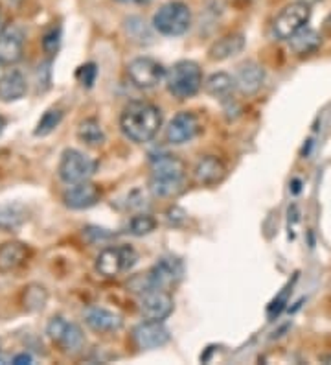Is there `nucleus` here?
Returning a JSON list of instances; mask_svg holds the SVG:
<instances>
[{"label": "nucleus", "instance_id": "28", "mask_svg": "<svg viewBox=\"0 0 331 365\" xmlns=\"http://www.w3.org/2000/svg\"><path fill=\"white\" fill-rule=\"evenodd\" d=\"M46 303V292H44L43 286H28L26 292H24V307L28 310H41Z\"/></svg>", "mask_w": 331, "mask_h": 365}, {"label": "nucleus", "instance_id": "34", "mask_svg": "<svg viewBox=\"0 0 331 365\" xmlns=\"http://www.w3.org/2000/svg\"><path fill=\"white\" fill-rule=\"evenodd\" d=\"M14 364H31V356L30 354H26V352H22V354H19V356L14 358Z\"/></svg>", "mask_w": 331, "mask_h": 365}, {"label": "nucleus", "instance_id": "32", "mask_svg": "<svg viewBox=\"0 0 331 365\" xmlns=\"http://www.w3.org/2000/svg\"><path fill=\"white\" fill-rule=\"evenodd\" d=\"M83 238L88 242V244L103 245V244H109V242L115 238V235L107 231V229H102V227H85L83 229Z\"/></svg>", "mask_w": 331, "mask_h": 365}, {"label": "nucleus", "instance_id": "29", "mask_svg": "<svg viewBox=\"0 0 331 365\" xmlns=\"http://www.w3.org/2000/svg\"><path fill=\"white\" fill-rule=\"evenodd\" d=\"M125 30H127V36L131 39L138 41V43H144V41L151 39L149 30H147L146 23L140 17H129L125 21Z\"/></svg>", "mask_w": 331, "mask_h": 365}, {"label": "nucleus", "instance_id": "1", "mask_svg": "<svg viewBox=\"0 0 331 365\" xmlns=\"http://www.w3.org/2000/svg\"><path fill=\"white\" fill-rule=\"evenodd\" d=\"M162 125V113L149 102H131L120 116V128L132 143H149Z\"/></svg>", "mask_w": 331, "mask_h": 365}, {"label": "nucleus", "instance_id": "3", "mask_svg": "<svg viewBox=\"0 0 331 365\" xmlns=\"http://www.w3.org/2000/svg\"><path fill=\"white\" fill-rule=\"evenodd\" d=\"M182 273H184V266L181 260L175 257H160L146 275L135 277L129 282V288L140 295L153 292V289H166L168 286L181 281Z\"/></svg>", "mask_w": 331, "mask_h": 365}, {"label": "nucleus", "instance_id": "41", "mask_svg": "<svg viewBox=\"0 0 331 365\" xmlns=\"http://www.w3.org/2000/svg\"><path fill=\"white\" fill-rule=\"evenodd\" d=\"M0 65H2V63H0Z\"/></svg>", "mask_w": 331, "mask_h": 365}, {"label": "nucleus", "instance_id": "17", "mask_svg": "<svg viewBox=\"0 0 331 365\" xmlns=\"http://www.w3.org/2000/svg\"><path fill=\"white\" fill-rule=\"evenodd\" d=\"M265 81V71L261 65L254 61L243 63L241 67L238 68V74H236V87L239 89L241 94H256L261 89V85Z\"/></svg>", "mask_w": 331, "mask_h": 365}, {"label": "nucleus", "instance_id": "33", "mask_svg": "<svg viewBox=\"0 0 331 365\" xmlns=\"http://www.w3.org/2000/svg\"><path fill=\"white\" fill-rule=\"evenodd\" d=\"M96 76H98V68L94 63H87V65L80 67V71H78V80H80L81 85L87 87V89L93 87L94 81H96Z\"/></svg>", "mask_w": 331, "mask_h": 365}, {"label": "nucleus", "instance_id": "26", "mask_svg": "<svg viewBox=\"0 0 331 365\" xmlns=\"http://www.w3.org/2000/svg\"><path fill=\"white\" fill-rule=\"evenodd\" d=\"M63 120V111L61 109H48V111L44 113L41 116V120L37 122V128H36V137H46V135L52 133Z\"/></svg>", "mask_w": 331, "mask_h": 365}, {"label": "nucleus", "instance_id": "31", "mask_svg": "<svg viewBox=\"0 0 331 365\" xmlns=\"http://www.w3.org/2000/svg\"><path fill=\"white\" fill-rule=\"evenodd\" d=\"M59 45H61V26L53 24V26H50L48 30L44 31L43 48H44V52L50 53V56H53V53L59 50Z\"/></svg>", "mask_w": 331, "mask_h": 365}, {"label": "nucleus", "instance_id": "22", "mask_svg": "<svg viewBox=\"0 0 331 365\" xmlns=\"http://www.w3.org/2000/svg\"><path fill=\"white\" fill-rule=\"evenodd\" d=\"M28 220L26 205L19 201H8L0 205V229L2 231H15L21 225H24Z\"/></svg>", "mask_w": 331, "mask_h": 365}, {"label": "nucleus", "instance_id": "38", "mask_svg": "<svg viewBox=\"0 0 331 365\" xmlns=\"http://www.w3.org/2000/svg\"><path fill=\"white\" fill-rule=\"evenodd\" d=\"M4 30V28H2V15H0V31Z\"/></svg>", "mask_w": 331, "mask_h": 365}, {"label": "nucleus", "instance_id": "24", "mask_svg": "<svg viewBox=\"0 0 331 365\" xmlns=\"http://www.w3.org/2000/svg\"><path fill=\"white\" fill-rule=\"evenodd\" d=\"M289 46L295 53L298 56H304V53H311L320 46V36L317 31L311 30V28H302L298 34L289 39Z\"/></svg>", "mask_w": 331, "mask_h": 365}, {"label": "nucleus", "instance_id": "2", "mask_svg": "<svg viewBox=\"0 0 331 365\" xmlns=\"http://www.w3.org/2000/svg\"><path fill=\"white\" fill-rule=\"evenodd\" d=\"M186 187V165L179 157L162 153L151 159L149 192L157 197H173Z\"/></svg>", "mask_w": 331, "mask_h": 365}, {"label": "nucleus", "instance_id": "27", "mask_svg": "<svg viewBox=\"0 0 331 365\" xmlns=\"http://www.w3.org/2000/svg\"><path fill=\"white\" fill-rule=\"evenodd\" d=\"M154 227H157V220L153 216H149V214H137L129 222L127 231L132 236H146L149 232H153Z\"/></svg>", "mask_w": 331, "mask_h": 365}, {"label": "nucleus", "instance_id": "25", "mask_svg": "<svg viewBox=\"0 0 331 365\" xmlns=\"http://www.w3.org/2000/svg\"><path fill=\"white\" fill-rule=\"evenodd\" d=\"M78 137H80L81 143L93 148L102 146L105 143V131L96 118H87V120L81 122L80 128H78Z\"/></svg>", "mask_w": 331, "mask_h": 365}, {"label": "nucleus", "instance_id": "36", "mask_svg": "<svg viewBox=\"0 0 331 365\" xmlns=\"http://www.w3.org/2000/svg\"><path fill=\"white\" fill-rule=\"evenodd\" d=\"M320 361H322V364L331 365V354H327V356H322V358H320Z\"/></svg>", "mask_w": 331, "mask_h": 365}, {"label": "nucleus", "instance_id": "7", "mask_svg": "<svg viewBox=\"0 0 331 365\" xmlns=\"http://www.w3.org/2000/svg\"><path fill=\"white\" fill-rule=\"evenodd\" d=\"M98 163L80 150H65L59 160V178L66 185L88 181L96 174Z\"/></svg>", "mask_w": 331, "mask_h": 365}, {"label": "nucleus", "instance_id": "4", "mask_svg": "<svg viewBox=\"0 0 331 365\" xmlns=\"http://www.w3.org/2000/svg\"><path fill=\"white\" fill-rule=\"evenodd\" d=\"M166 83L175 98H191L203 87V72L195 61H179L166 74Z\"/></svg>", "mask_w": 331, "mask_h": 365}, {"label": "nucleus", "instance_id": "5", "mask_svg": "<svg viewBox=\"0 0 331 365\" xmlns=\"http://www.w3.org/2000/svg\"><path fill=\"white\" fill-rule=\"evenodd\" d=\"M154 30L162 36H182L191 26V11L184 2H168L154 14Z\"/></svg>", "mask_w": 331, "mask_h": 365}, {"label": "nucleus", "instance_id": "23", "mask_svg": "<svg viewBox=\"0 0 331 365\" xmlns=\"http://www.w3.org/2000/svg\"><path fill=\"white\" fill-rule=\"evenodd\" d=\"M236 89V78H232L226 72H216L204 81V91L214 98H230V94Z\"/></svg>", "mask_w": 331, "mask_h": 365}, {"label": "nucleus", "instance_id": "11", "mask_svg": "<svg viewBox=\"0 0 331 365\" xmlns=\"http://www.w3.org/2000/svg\"><path fill=\"white\" fill-rule=\"evenodd\" d=\"M132 341L140 351L159 349L169 341V330L164 327L162 321L146 319L132 329Z\"/></svg>", "mask_w": 331, "mask_h": 365}, {"label": "nucleus", "instance_id": "35", "mask_svg": "<svg viewBox=\"0 0 331 365\" xmlns=\"http://www.w3.org/2000/svg\"><path fill=\"white\" fill-rule=\"evenodd\" d=\"M120 4H137V6H146L149 4L151 0H116Z\"/></svg>", "mask_w": 331, "mask_h": 365}, {"label": "nucleus", "instance_id": "14", "mask_svg": "<svg viewBox=\"0 0 331 365\" xmlns=\"http://www.w3.org/2000/svg\"><path fill=\"white\" fill-rule=\"evenodd\" d=\"M100 197H102V190H100L98 185L90 181L74 182V185H70L63 192L65 205L74 210L90 209V207H94L100 201Z\"/></svg>", "mask_w": 331, "mask_h": 365}, {"label": "nucleus", "instance_id": "39", "mask_svg": "<svg viewBox=\"0 0 331 365\" xmlns=\"http://www.w3.org/2000/svg\"><path fill=\"white\" fill-rule=\"evenodd\" d=\"M305 4H309V2H317V0H304Z\"/></svg>", "mask_w": 331, "mask_h": 365}, {"label": "nucleus", "instance_id": "15", "mask_svg": "<svg viewBox=\"0 0 331 365\" xmlns=\"http://www.w3.org/2000/svg\"><path fill=\"white\" fill-rule=\"evenodd\" d=\"M24 52V34L17 24H9L0 31V63L15 65Z\"/></svg>", "mask_w": 331, "mask_h": 365}, {"label": "nucleus", "instance_id": "10", "mask_svg": "<svg viewBox=\"0 0 331 365\" xmlns=\"http://www.w3.org/2000/svg\"><path fill=\"white\" fill-rule=\"evenodd\" d=\"M127 76L138 89H153L166 78V68L151 58H137L127 65Z\"/></svg>", "mask_w": 331, "mask_h": 365}, {"label": "nucleus", "instance_id": "40", "mask_svg": "<svg viewBox=\"0 0 331 365\" xmlns=\"http://www.w3.org/2000/svg\"><path fill=\"white\" fill-rule=\"evenodd\" d=\"M8 2H11V4H15V2H19V0H8Z\"/></svg>", "mask_w": 331, "mask_h": 365}, {"label": "nucleus", "instance_id": "16", "mask_svg": "<svg viewBox=\"0 0 331 365\" xmlns=\"http://www.w3.org/2000/svg\"><path fill=\"white\" fill-rule=\"evenodd\" d=\"M226 175V166L221 159L214 155L201 157L194 166V179L199 185H217L225 179Z\"/></svg>", "mask_w": 331, "mask_h": 365}, {"label": "nucleus", "instance_id": "37", "mask_svg": "<svg viewBox=\"0 0 331 365\" xmlns=\"http://www.w3.org/2000/svg\"><path fill=\"white\" fill-rule=\"evenodd\" d=\"M4 128H6V120H4V118H2V116H0V135H2Z\"/></svg>", "mask_w": 331, "mask_h": 365}, {"label": "nucleus", "instance_id": "18", "mask_svg": "<svg viewBox=\"0 0 331 365\" xmlns=\"http://www.w3.org/2000/svg\"><path fill=\"white\" fill-rule=\"evenodd\" d=\"M85 323L96 332H116L122 329L124 321L118 314L110 312L107 308L93 307L85 312Z\"/></svg>", "mask_w": 331, "mask_h": 365}, {"label": "nucleus", "instance_id": "12", "mask_svg": "<svg viewBox=\"0 0 331 365\" xmlns=\"http://www.w3.org/2000/svg\"><path fill=\"white\" fill-rule=\"evenodd\" d=\"M201 131V122L197 116L190 111H182L173 116V120L166 128V140L169 144L181 146V144L190 143Z\"/></svg>", "mask_w": 331, "mask_h": 365}, {"label": "nucleus", "instance_id": "13", "mask_svg": "<svg viewBox=\"0 0 331 365\" xmlns=\"http://www.w3.org/2000/svg\"><path fill=\"white\" fill-rule=\"evenodd\" d=\"M173 308V297L166 292V289H153L147 294L142 295L140 299V314L144 319L149 321H164L172 316Z\"/></svg>", "mask_w": 331, "mask_h": 365}, {"label": "nucleus", "instance_id": "9", "mask_svg": "<svg viewBox=\"0 0 331 365\" xmlns=\"http://www.w3.org/2000/svg\"><path fill=\"white\" fill-rule=\"evenodd\" d=\"M46 334L63 352H68V354L80 352L85 345L83 330L65 317L50 319L48 327H46Z\"/></svg>", "mask_w": 331, "mask_h": 365}, {"label": "nucleus", "instance_id": "19", "mask_svg": "<svg viewBox=\"0 0 331 365\" xmlns=\"http://www.w3.org/2000/svg\"><path fill=\"white\" fill-rule=\"evenodd\" d=\"M28 247L21 242H8L0 245V273L15 272L17 267L26 262Z\"/></svg>", "mask_w": 331, "mask_h": 365}, {"label": "nucleus", "instance_id": "8", "mask_svg": "<svg viewBox=\"0 0 331 365\" xmlns=\"http://www.w3.org/2000/svg\"><path fill=\"white\" fill-rule=\"evenodd\" d=\"M309 19H311V8L305 2H295V4L285 6L278 14V17L274 19V36L282 41H289L302 28H305Z\"/></svg>", "mask_w": 331, "mask_h": 365}, {"label": "nucleus", "instance_id": "30", "mask_svg": "<svg viewBox=\"0 0 331 365\" xmlns=\"http://www.w3.org/2000/svg\"><path fill=\"white\" fill-rule=\"evenodd\" d=\"M291 288H293V284H291V282H289V284H287L285 288H283L282 292H280V294L276 295V297H274L273 301H270V304H269V307H267V317H269L270 321L276 319V317H278L280 314H282V310H283V308H285L287 301H289V294H291Z\"/></svg>", "mask_w": 331, "mask_h": 365}, {"label": "nucleus", "instance_id": "20", "mask_svg": "<svg viewBox=\"0 0 331 365\" xmlns=\"http://www.w3.org/2000/svg\"><path fill=\"white\" fill-rule=\"evenodd\" d=\"M243 48H245V37L241 34H230V36L221 37L219 41H216L208 50V56H210L212 61H223V59L238 56Z\"/></svg>", "mask_w": 331, "mask_h": 365}, {"label": "nucleus", "instance_id": "6", "mask_svg": "<svg viewBox=\"0 0 331 365\" xmlns=\"http://www.w3.org/2000/svg\"><path fill=\"white\" fill-rule=\"evenodd\" d=\"M138 255L131 245H107L96 259V272L100 275L112 279L129 272L137 264Z\"/></svg>", "mask_w": 331, "mask_h": 365}, {"label": "nucleus", "instance_id": "21", "mask_svg": "<svg viewBox=\"0 0 331 365\" xmlns=\"http://www.w3.org/2000/svg\"><path fill=\"white\" fill-rule=\"evenodd\" d=\"M28 93L26 78L19 71H11L0 76V100L4 102H17Z\"/></svg>", "mask_w": 331, "mask_h": 365}]
</instances>
